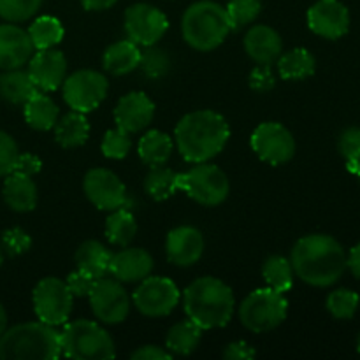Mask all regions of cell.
I'll list each match as a JSON object with an SVG mask.
<instances>
[{
    "label": "cell",
    "instance_id": "1",
    "mask_svg": "<svg viewBox=\"0 0 360 360\" xmlns=\"http://www.w3.org/2000/svg\"><path fill=\"white\" fill-rule=\"evenodd\" d=\"M295 276L311 287H330L347 271V252L327 234H309L299 239L290 253Z\"/></svg>",
    "mask_w": 360,
    "mask_h": 360
},
{
    "label": "cell",
    "instance_id": "2",
    "mask_svg": "<svg viewBox=\"0 0 360 360\" xmlns=\"http://www.w3.org/2000/svg\"><path fill=\"white\" fill-rule=\"evenodd\" d=\"M231 129L218 112L210 109L188 112L179 120L174 130V143L190 164L210 162L227 146Z\"/></svg>",
    "mask_w": 360,
    "mask_h": 360
},
{
    "label": "cell",
    "instance_id": "3",
    "mask_svg": "<svg viewBox=\"0 0 360 360\" xmlns=\"http://www.w3.org/2000/svg\"><path fill=\"white\" fill-rule=\"evenodd\" d=\"M185 313L202 330L220 329L232 320L236 308L234 292L214 276L197 278L183 294Z\"/></svg>",
    "mask_w": 360,
    "mask_h": 360
},
{
    "label": "cell",
    "instance_id": "4",
    "mask_svg": "<svg viewBox=\"0 0 360 360\" xmlns=\"http://www.w3.org/2000/svg\"><path fill=\"white\" fill-rule=\"evenodd\" d=\"M60 355V333L41 320L14 326L0 336L2 360H56Z\"/></svg>",
    "mask_w": 360,
    "mask_h": 360
},
{
    "label": "cell",
    "instance_id": "5",
    "mask_svg": "<svg viewBox=\"0 0 360 360\" xmlns=\"http://www.w3.org/2000/svg\"><path fill=\"white\" fill-rule=\"evenodd\" d=\"M183 39L197 51H213L232 32L227 11L213 0H200L185 11L181 20Z\"/></svg>",
    "mask_w": 360,
    "mask_h": 360
},
{
    "label": "cell",
    "instance_id": "6",
    "mask_svg": "<svg viewBox=\"0 0 360 360\" xmlns=\"http://www.w3.org/2000/svg\"><path fill=\"white\" fill-rule=\"evenodd\" d=\"M62 355L72 360H108L116 355L115 341L104 327L91 320H76L60 333Z\"/></svg>",
    "mask_w": 360,
    "mask_h": 360
},
{
    "label": "cell",
    "instance_id": "7",
    "mask_svg": "<svg viewBox=\"0 0 360 360\" xmlns=\"http://www.w3.org/2000/svg\"><path fill=\"white\" fill-rule=\"evenodd\" d=\"M288 313V301L281 292L271 287L253 290L239 306V320L248 330L255 334L269 333L285 322Z\"/></svg>",
    "mask_w": 360,
    "mask_h": 360
},
{
    "label": "cell",
    "instance_id": "8",
    "mask_svg": "<svg viewBox=\"0 0 360 360\" xmlns=\"http://www.w3.org/2000/svg\"><path fill=\"white\" fill-rule=\"evenodd\" d=\"M185 192L200 206L214 207L229 197V179L220 167L213 164H195L186 172L178 174V192Z\"/></svg>",
    "mask_w": 360,
    "mask_h": 360
},
{
    "label": "cell",
    "instance_id": "9",
    "mask_svg": "<svg viewBox=\"0 0 360 360\" xmlns=\"http://www.w3.org/2000/svg\"><path fill=\"white\" fill-rule=\"evenodd\" d=\"M34 311L41 322L48 326H63L72 311L74 295L60 278H44L39 281L32 294Z\"/></svg>",
    "mask_w": 360,
    "mask_h": 360
},
{
    "label": "cell",
    "instance_id": "10",
    "mask_svg": "<svg viewBox=\"0 0 360 360\" xmlns=\"http://www.w3.org/2000/svg\"><path fill=\"white\" fill-rule=\"evenodd\" d=\"M109 90V81L104 74L91 69L77 70L65 77L62 84L63 101L72 111L90 112L95 111L104 102Z\"/></svg>",
    "mask_w": 360,
    "mask_h": 360
},
{
    "label": "cell",
    "instance_id": "11",
    "mask_svg": "<svg viewBox=\"0 0 360 360\" xmlns=\"http://www.w3.org/2000/svg\"><path fill=\"white\" fill-rule=\"evenodd\" d=\"M132 301L137 311L150 319L171 315L179 304V290L176 283L164 276H148L139 281Z\"/></svg>",
    "mask_w": 360,
    "mask_h": 360
},
{
    "label": "cell",
    "instance_id": "12",
    "mask_svg": "<svg viewBox=\"0 0 360 360\" xmlns=\"http://www.w3.org/2000/svg\"><path fill=\"white\" fill-rule=\"evenodd\" d=\"M252 150L262 162L271 165L287 164L295 155V139L290 130L278 122H266L252 134Z\"/></svg>",
    "mask_w": 360,
    "mask_h": 360
},
{
    "label": "cell",
    "instance_id": "13",
    "mask_svg": "<svg viewBox=\"0 0 360 360\" xmlns=\"http://www.w3.org/2000/svg\"><path fill=\"white\" fill-rule=\"evenodd\" d=\"M91 311L102 323L116 326L129 316L130 299L122 281L111 278H98L88 294Z\"/></svg>",
    "mask_w": 360,
    "mask_h": 360
},
{
    "label": "cell",
    "instance_id": "14",
    "mask_svg": "<svg viewBox=\"0 0 360 360\" xmlns=\"http://www.w3.org/2000/svg\"><path fill=\"white\" fill-rule=\"evenodd\" d=\"M167 28V16L150 4H134L125 11V32L137 46L157 44Z\"/></svg>",
    "mask_w": 360,
    "mask_h": 360
},
{
    "label": "cell",
    "instance_id": "15",
    "mask_svg": "<svg viewBox=\"0 0 360 360\" xmlns=\"http://www.w3.org/2000/svg\"><path fill=\"white\" fill-rule=\"evenodd\" d=\"M83 190L88 200L101 211H116L125 207L127 188L122 179L104 167L90 169L83 179Z\"/></svg>",
    "mask_w": 360,
    "mask_h": 360
},
{
    "label": "cell",
    "instance_id": "16",
    "mask_svg": "<svg viewBox=\"0 0 360 360\" xmlns=\"http://www.w3.org/2000/svg\"><path fill=\"white\" fill-rule=\"evenodd\" d=\"M308 27L320 37H343L350 30V13L340 0H319L308 11Z\"/></svg>",
    "mask_w": 360,
    "mask_h": 360
},
{
    "label": "cell",
    "instance_id": "17",
    "mask_svg": "<svg viewBox=\"0 0 360 360\" xmlns=\"http://www.w3.org/2000/svg\"><path fill=\"white\" fill-rule=\"evenodd\" d=\"M28 76L37 90L55 91L63 84L67 76V58L55 48L39 49L28 60Z\"/></svg>",
    "mask_w": 360,
    "mask_h": 360
},
{
    "label": "cell",
    "instance_id": "18",
    "mask_svg": "<svg viewBox=\"0 0 360 360\" xmlns=\"http://www.w3.org/2000/svg\"><path fill=\"white\" fill-rule=\"evenodd\" d=\"M204 236L199 229L181 225L172 229L165 239V255L178 267H190L200 260L204 253Z\"/></svg>",
    "mask_w": 360,
    "mask_h": 360
},
{
    "label": "cell",
    "instance_id": "19",
    "mask_svg": "<svg viewBox=\"0 0 360 360\" xmlns=\"http://www.w3.org/2000/svg\"><path fill=\"white\" fill-rule=\"evenodd\" d=\"M34 49L28 30L13 23L0 25V69H21L32 58Z\"/></svg>",
    "mask_w": 360,
    "mask_h": 360
},
{
    "label": "cell",
    "instance_id": "20",
    "mask_svg": "<svg viewBox=\"0 0 360 360\" xmlns=\"http://www.w3.org/2000/svg\"><path fill=\"white\" fill-rule=\"evenodd\" d=\"M155 116V104L143 91H130L118 101L115 108V120L120 129L129 134L141 132L151 123Z\"/></svg>",
    "mask_w": 360,
    "mask_h": 360
},
{
    "label": "cell",
    "instance_id": "21",
    "mask_svg": "<svg viewBox=\"0 0 360 360\" xmlns=\"http://www.w3.org/2000/svg\"><path fill=\"white\" fill-rule=\"evenodd\" d=\"M153 271V257L144 248H123L112 253L109 260V273L122 283H137Z\"/></svg>",
    "mask_w": 360,
    "mask_h": 360
},
{
    "label": "cell",
    "instance_id": "22",
    "mask_svg": "<svg viewBox=\"0 0 360 360\" xmlns=\"http://www.w3.org/2000/svg\"><path fill=\"white\" fill-rule=\"evenodd\" d=\"M245 51L255 63L271 65L280 58L283 51V42L273 27L255 25L245 35Z\"/></svg>",
    "mask_w": 360,
    "mask_h": 360
},
{
    "label": "cell",
    "instance_id": "23",
    "mask_svg": "<svg viewBox=\"0 0 360 360\" xmlns=\"http://www.w3.org/2000/svg\"><path fill=\"white\" fill-rule=\"evenodd\" d=\"M4 200L18 213H28L37 206V186L30 176L11 172L4 181Z\"/></svg>",
    "mask_w": 360,
    "mask_h": 360
},
{
    "label": "cell",
    "instance_id": "24",
    "mask_svg": "<svg viewBox=\"0 0 360 360\" xmlns=\"http://www.w3.org/2000/svg\"><path fill=\"white\" fill-rule=\"evenodd\" d=\"M141 49L130 39L109 46L102 56V65L112 76H125L139 67Z\"/></svg>",
    "mask_w": 360,
    "mask_h": 360
},
{
    "label": "cell",
    "instance_id": "25",
    "mask_svg": "<svg viewBox=\"0 0 360 360\" xmlns=\"http://www.w3.org/2000/svg\"><path fill=\"white\" fill-rule=\"evenodd\" d=\"M111 255L112 253L102 243L95 241V239H88V241L81 243L74 260H76L77 269L84 271L91 278L98 280V278H104L109 273Z\"/></svg>",
    "mask_w": 360,
    "mask_h": 360
},
{
    "label": "cell",
    "instance_id": "26",
    "mask_svg": "<svg viewBox=\"0 0 360 360\" xmlns=\"http://www.w3.org/2000/svg\"><path fill=\"white\" fill-rule=\"evenodd\" d=\"M53 129H55L56 143L65 150L83 146L90 136V123H88L86 116L84 112L77 111L62 116Z\"/></svg>",
    "mask_w": 360,
    "mask_h": 360
},
{
    "label": "cell",
    "instance_id": "27",
    "mask_svg": "<svg viewBox=\"0 0 360 360\" xmlns=\"http://www.w3.org/2000/svg\"><path fill=\"white\" fill-rule=\"evenodd\" d=\"M23 105L25 120L32 129L46 132V130H51L58 122V105L48 95L41 94V90L35 91Z\"/></svg>",
    "mask_w": 360,
    "mask_h": 360
},
{
    "label": "cell",
    "instance_id": "28",
    "mask_svg": "<svg viewBox=\"0 0 360 360\" xmlns=\"http://www.w3.org/2000/svg\"><path fill=\"white\" fill-rule=\"evenodd\" d=\"M278 62L280 76L287 81H302L313 76L316 69L315 56L306 48H294L287 53H281Z\"/></svg>",
    "mask_w": 360,
    "mask_h": 360
},
{
    "label": "cell",
    "instance_id": "29",
    "mask_svg": "<svg viewBox=\"0 0 360 360\" xmlns=\"http://www.w3.org/2000/svg\"><path fill=\"white\" fill-rule=\"evenodd\" d=\"M35 91L37 86L25 70L13 69L0 74V97L9 104L23 105Z\"/></svg>",
    "mask_w": 360,
    "mask_h": 360
},
{
    "label": "cell",
    "instance_id": "30",
    "mask_svg": "<svg viewBox=\"0 0 360 360\" xmlns=\"http://www.w3.org/2000/svg\"><path fill=\"white\" fill-rule=\"evenodd\" d=\"M202 340V329L192 320H183L169 329L165 338V350L172 355H190L197 350Z\"/></svg>",
    "mask_w": 360,
    "mask_h": 360
},
{
    "label": "cell",
    "instance_id": "31",
    "mask_svg": "<svg viewBox=\"0 0 360 360\" xmlns=\"http://www.w3.org/2000/svg\"><path fill=\"white\" fill-rule=\"evenodd\" d=\"M137 153L141 160L150 167L165 165L172 153V139L160 130H150L141 137L137 144Z\"/></svg>",
    "mask_w": 360,
    "mask_h": 360
},
{
    "label": "cell",
    "instance_id": "32",
    "mask_svg": "<svg viewBox=\"0 0 360 360\" xmlns=\"http://www.w3.org/2000/svg\"><path fill=\"white\" fill-rule=\"evenodd\" d=\"M137 234V221L127 207L112 211L105 220V238L115 246H129Z\"/></svg>",
    "mask_w": 360,
    "mask_h": 360
},
{
    "label": "cell",
    "instance_id": "33",
    "mask_svg": "<svg viewBox=\"0 0 360 360\" xmlns=\"http://www.w3.org/2000/svg\"><path fill=\"white\" fill-rule=\"evenodd\" d=\"M262 276L266 280L267 287L273 290L285 292L292 290L294 287V269H292L290 260L281 255H271L262 266Z\"/></svg>",
    "mask_w": 360,
    "mask_h": 360
},
{
    "label": "cell",
    "instance_id": "34",
    "mask_svg": "<svg viewBox=\"0 0 360 360\" xmlns=\"http://www.w3.org/2000/svg\"><path fill=\"white\" fill-rule=\"evenodd\" d=\"M144 190L151 199L158 200V202L169 199L178 192V172L164 167V165L151 167V171L144 178Z\"/></svg>",
    "mask_w": 360,
    "mask_h": 360
},
{
    "label": "cell",
    "instance_id": "35",
    "mask_svg": "<svg viewBox=\"0 0 360 360\" xmlns=\"http://www.w3.org/2000/svg\"><path fill=\"white\" fill-rule=\"evenodd\" d=\"M28 35H30L32 44L37 51L39 49H49L62 42L63 27L56 18L39 16L28 28Z\"/></svg>",
    "mask_w": 360,
    "mask_h": 360
},
{
    "label": "cell",
    "instance_id": "36",
    "mask_svg": "<svg viewBox=\"0 0 360 360\" xmlns=\"http://www.w3.org/2000/svg\"><path fill=\"white\" fill-rule=\"evenodd\" d=\"M359 294L348 288H338V290L330 292L327 297V311L338 320H350L354 319L355 311L359 308Z\"/></svg>",
    "mask_w": 360,
    "mask_h": 360
},
{
    "label": "cell",
    "instance_id": "37",
    "mask_svg": "<svg viewBox=\"0 0 360 360\" xmlns=\"http://www.w3.org/2000/svg\"><path fill=\"white\" fill-rule=\"evenodd\" d=\"M260 9H262L260 0H229L227 7H225L232 30H241L246 25L255 21L260 14Z\"/></svg>",
    "mask_w": 360,
    "mask_h": 360
},
{
    "label": "cell",
    "instance_id": "38",
    "mask_svg": "<svg viewBox=\"0 0 360 360\" xmlns=\"http://www.w3.org/2000/svg\"><path fill=\"white\" fill-rule=\"evenodd\" d=\"M338 150L347 160V169L357 176L360 171V127H348L341 132Z\"/></svg>",
    "mask_w": 360,
    "mask_h": 360
},
{
    "label": "cell",
    "instance_id": "39",
    "mask_svg": "<svg viewBox=\"0 0 360 360\" xmlns=\"http://www.w3.org/2000/svg\"><path fill=\"white\" fill-rule=\"evenodd\" d=\"M141 70L146 74L150 79H160L169 72L171 67V58L165 53V49L157 48V46H148L146 51H141Z\"/></svg>",
    "mask_w": 360,
    "mask_h": 360
},
{
    "label": "cell",
    "instance_id": "40",
    "mask_svg": "<svg viewBox=\"0 0 360 360\" xmlns=\"http://www.w3.org/2000/svg\"><path fill=\"white\" fill-rule=\"evenodd\" d=\"M42 0H0V18L9 23L30 20L41 9Z\"/></svg>",
    "mask_w": 360,
    "mask_h": 360
},
{
    "label": "cell",
    "instance_id": "41",
    "mask_svg": "<svg viewBox=\"0 0 360 360\" xmlns=\"http://www.w3.org/2000/svg\"><path fill=\"white\" fill-rule=\"evenodd\" d=\"M101 148L104 157L122 160V158L129 155L130 148H132V139H130V134L127 130L116 127V129L105 132Z\"/></svg>",
    "mask_w": 360,
    "mask_h": 360
},
{
    "label": "cell",
    "instance_id": "42",
    "mask_svg": "<svg viewBox=\"0 0 360 360\" xmlns=\"http://www.w3.org/2000/svg\"><path fill=\"white\" fill-rule=\"evenodd\" d=\"M2 246L9 257H18L28 252L32 246V238L20 227H13L2 234Z\"/></svg>",
    "mask_w": 360,
    "mask_h": 360
},
{
    "label": "cell",
    "instance_id": "43",
    "mask_svg": "<svg viewBox=\"0 0 360 360\" xmlns=\"http://www.w3.org/2000/svg\"><path fill=\"white\" fill-rule=\"evenodd\" d=\"M18 144L9 134L0 130V178L11 174L18 157Z\"/></svg>",
    "mask_w": 360,
    "mask_h": 360
},
{
    "label": "cell",
    "instance_id": "44",
    "mask_svg": "<svg viewBox=\"0 0 360 360\" xmlns=\"http://www.w3.org/2000/svg\"><path fill=\"white\" fill-rule=\"evenodd\" d=\"M248 84L252 90L255 91H269L273 90L276 79H274V74L271 70V65H264V63H257V67H253V70L250 72Z\"/></svg>",
    "mask_w": 360,
    "mask_h": 360
},
{
    "label": "cell",
    "instance_id": "45",
    "mask_svg": "<svg viewBox=\"0 0 360 360\" xmlns=\"http://www.w3.org/2000/svg\"><path fill=\"white\" fill-rule=\"evenodd\" d=\"M95 281L97 280H95V278H91L90 274H86L84 271L76 269L74 273H70L69 276H67L65 283L74 297H88L90 290L94 288Z\"/></svg>",
    "mask_w": 360,
    "mask_h": 360
},
{
    "label": "cell",
    "instance_id": "46",
    "mask_svg": "<svg viewBox=\"0 0 360 360\" xmlns=\"http://www.w3.org/2000/svg\"><path fill=\"white\" fill-rule=\"evenodd\" d=\"M42 169V162L41 158L35 157L32 153H18L16 162H14L13 172H18V174H25V176H35L39 174Z\"/></svg>",
    "mask_w": 360,
    "mask_h": 360
},
{
    "label": "cell",
    "instance_id": "47",
    "mask_svg": "<svg viewBox=\"0 0 360 360\" xmlns=\"http://www.w3.org/2000/svg\"><path fill=\"white\" fill-rule=\"evenodd\" d=\"M255 355L257 352L246 341H236L224 350V359L227 360H252Z\"/></svg>",
    "mask_w": 360,
    "mask_h": 360
},
{
    "label": "cell",
    "instance_id": "48",
    "mask_svg": "<svg viewBox=\"0 0 360 360\" xmlns=\"http://www.w3.org/2000/svg\"><path fill=\"white\" fill-rule=\"evenodd\" d=\"M134 360H172V354L157 345H146L132 354Z\"/></svg>",
    "mask_w": 360,
    "mask_h": 360
},
{
    "label": "cell",
    "instance_id": "49",
    "mask_svg": "<svg viewBox=\"0 0 360 360\" xmlns=\"http://www.w3.org/2000/svg\"><path fill=\"white\" fill-rule=\"evenodd\" d=\"M347 267L352 271L355 278L360 280V245L350 250V255H347Z\"/></svg>",
    "mask_w": 360,
    "mask_h": 360
},
{
    "label": "cell",
    "instance_id": "50",
    "mask_svg": "<svg viewBox=\"0 0 360 360\" xmlns=\"http://www.w3.org/2000/svg\"><path fill=\"white\" fill-rule=\"evenodd\" d=\"M118 0H81L83 7L86 11H105L112 7Z\"/></svg>",
    "mask_w": 360,
    "mask_h": 360
},
{
    "label": "cell",
    "instance_id": "51",
    "mask_svg": "<svg viewBox=\"0 0 360 360\" xmlns=\"http://www.w3.org/2000/svg\"><path fill=\"white\" fill-rule=\"evenodd\" d=\"M6 329H7V313L6 309H4V306L0 304V336H2Z\"/></svg>",
    "mask_w": 360,
    "mask_h": 360
},
{
    "label": "cell",
    "instance_id": "52",
    "mask_svg": "<svg viewBox=\"0 0 360 360\" xmlns=\"http://www.w3.org/2000/svg\"><path fill=\"white\" fill-rule=\"evenodd\" d=\"M4 264V253H2V248H0V267H2Z\"/></svg>",
    "mask_w": 360,
    "mask_h": 360
},
{
    "label": "cell",
    "instance_id": "53",
    "mask_svg": "<svg viewBox=\"0 0 360 360\" xmlns=\"http://www.w3.org/2000/svg\"><path fill=\"white\" fill-rule=\"evenodd\" d=\"M357 350H359V354H360V333H359V336H357Z\"/></svg>",
    "mask_w": 360,
    "mask_h": 360
},
{
    "label": "cell",
    "instance_id": "54",
    "mask_svg": "<svg viewBox=\"0 0 360 360\" xmlns=\"http://www.w3.org/2000/svg\"><path fill=\"white\" fill-rule=\"evenodd\" d=\"M357 176H359V179H360V171H359V172H357Z\"/></svg>",
    "mask_w": 360,
    "mask_h": 360
}]
</instances>
